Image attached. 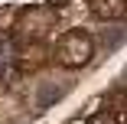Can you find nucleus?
<instances>
[{
	"mask_svg": "<svg viewBox=\"0 0 127 124\" xmlns=\"http://www.w3.org/2000/svg\"><path fill=\"white\" fill-rule=\"evenodd\" d=\"M121 42H124V30H121V23H117V26H111V30H104V49H108V52L121 49Z\"/></svg>",
	"mask_w": 127,
	"mask_h": 124,
	"instance_id": "obj_3",
	"label": "nucleus"
},
{
	"mask_svg": "<svg viewBox=\"0 0 127 124\" xmlns=\"http://www.w3.org/2000/svg\"><path fill=\"white\" fill-rule=\"evenodd\" d=\"M88 124H121V121H117V114H111V111H98V114L88 118Z\"/></svg>",
	"mask_w": 127,
	"mask_h": 124,
	"instance_id": "obj_5",
	"label": "nucleus"
},
{
	"mask_svg": "<svg viewBox=\"0 0 127 124\" xmlns=\"http://www.w3.org/2000/svg\"><path fill=\"white\" fill-rule=\"evenodd\" d=\"M91 56H95V39L85 30H68L56 42V52H52V59L65 69H82L91 62Z\"/></svg>",
	"mask_w": 127,
	"mask_h": 124,
	"instance_id": "obj_1",
	"label": "nucleus"
},
{
	"mask_svg": "<svg viewBox=\"0 0 127 124\" xmlns=\"http://www.w3.org/2000/svg\"><path fill=\"white\" fill-rule=\"evenodd\" d=\"M91 13L98 20H121L124 16V0H91Z\"/></svg>",
	"mask_w": 127,
	"mask_h": 124,
	"instance_id": "obj_2",
	"label": "nucleus"
},
{
	"mask_svg": "<svg viewBox=\"0 0 127 124\" xmlns=\"http://www.w3.org/2000/svg\"><path fill=\"white\" fill-rule=\"evenodd\" d=\"M46 3H52V7H62V3H68V0H46Z\"/></svg>",
	"mask_w": 127,
	"mask_h": 124,
	"instance_id": "obj_6",
	"label": "nucleus"
},
{
	"mask_svg": "<svg viewBox=\"0 0 127 124\" xmlns=\"http://www.w3.org/2000/svg\"><path fill=\"white\" fill-rule=\"evenodd\" d=\"M49 85H52V88H46L42 95H36V101H39V108H46V105H52L56 98H59V95H62V91L68 88V85H59V82H49Z\"/></svg>",
	"mask_w": 127,
	"mask_h": 124,
	"instance_id": "obj_4",
	"label": "nucleus"
}]
</instances>
